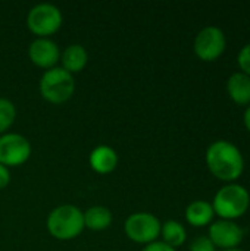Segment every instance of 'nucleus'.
Masks as SVG:
<instances>
[{
	"instance_id": "nucleus-1",
	"label": "nucleus",
	"mask_w": 250,
	"mask_h": 251,
	"mask_svg": "<svg viewBox=\"0 0 250 251\" xmlns=\"http://www.w3.org/2000/svg\"><path fill=\"white\" fill-rule=\"evenodd\" d=\"M206 163L209 171L222 181L237 179L245 168L243 156L239 149L225 140L215 141L209 146L206 151Z\"/></svg>"
},
{
	"instance_id": "nucleus-2",
	"label": "nucleus",
	"mask_w": 250,
	"mask_h": 251,
	"mask_svg": "<svg viewBox=\"0 0 250 251\" xmlns=\"http://www.w3.org/2000/svg\"><path fill=\"white\" fill-rule=\"evenodd\" d=\"M84 229V212L72 204L55 207L47 218L49 234L59 241H69L81 235Z\"/></svg>"
},
{
	"instance_id": "nucleus-3",
	"label": "nucleus",
	"mask_w": 250,
	"mask_h": 251,
	"mask_svg": "<svg viewBox=\"0 0 250 251\" xmlns=\"http://www.w3.org/2000/svg\"><path fill=\"white\" fill-rule=\"evenodd\" d=\"M75 91L74 75L63 68H52L46 71L40 79V93L43 99L52 104L66 103Z\"/></svg>"
},
{
	"instance_id": "nucleus-4",
	"label": "nucleus",
	"mask_w": 250,
	"mask_h": 251,
	"mask_svg": "<svg viewBox=\"0 0 250 251\" xmlns=\"http://www.w3.org/2000/svg\"><path fill=\"white\" fill-rule=\"evenodd\" d=\"M249 193L245 187L231 184L222 187L214 199V212L225 221L240 218L249 207Z\"/></svg>"
},
{
	"instance_id": "nucleus-5",
	"label": "nucleus",
	"mask_w": 250,
	"mask_h": 251,
	"mask_svg": "<svg viewBox=\"0 0 250 251\" xmlns=\"http://www.w3.org/2000/svg\"><path fill=\"white\" fill-rule=\"evenodd\" d=\"M62 21V12L52 3L35 4L27 15V26L37 38H49V35L57 32Z\"/></svg>"
},
{
	"instance_id": "nucleus-6",
	"label": "nucleus",
	"mask_w": 250,
	"mask_h": 251,
	"mask_svg": "<svg viewBox=\"0 0 250 251\" xmlns=\"http://www.w3.org/2000/svg\"><path fill=\"white\" fill-rule=\"evenodd\" d=\"M159 219L147 212H137L127 218L124 224L125 235L137 244H150L161 235Z\"/></svg>"
},
{
	"instance_id": "nucleus-7",
	"label": "nucleus",
	"mask_w": 250,
	"mask_h": 251,
	"mask_svg": "<svg viewBox=\"0 0 250 251\" xmlns=\"http://www.w3.org/2000/svg\"><path fill=\"white\" fill-rule=\"evenodd\" d=\"M31 156L29 141L15 132L0 135V165L6 168H16L24 165Z\"/></svg>"
},
{
	"instance_id": "nucleus-8",
	"label": "nucleus",
	"mask_w": 250,
	"mask_h": 251,
	"mask_svg": "<svg viewBox=\"0 0 250 251\" xmlns=\"http://www.w3.org/2000/svg\"><path fill=\"white\" fill-rule=\"evenodd\" d=\"M225 50V35L218 26L203 28L194 38V53L199 59L212 62Z\"/></svg>"
},
{
	"instance_id": "nucleus-9",
	"label": "nucleus",
	"mask_w": 250,
	"mask_h": 251,
	"mask_svg": "<svg viewBox=\"0 0 250 251\" xmlns=\"http://www.w3.org/2000/svg\"><path fill=\"white\" fill-rule=\"evenodd\" d=\"M29 60L41 68V69H52L60 60V51L57 44L50 38H35L28 47Z\"/></svg>"
},
{
	"instance_id": "nucleus-10",
	"label": "nucleus",
	"mask_w": 250,
	"mask_h": 251,
	"mask_svg": "<svg viewBox=\"0 0 250 251\" xmlns=\"http://www.w3.org/2000/svg\"><path fill=\"white\" fill-rule=\"evenodd\" d=\"M209 240L214 243V246H218L224 250H231L242 243L243 231L231 221H218L209 228Z\"/></svg>"
},
{
	"instance_id": "nucleus-11",
	"label": "nucleus",
	"mask_w": 250,
	"mask_h": 251,
	"mask_svg": "<svg viewBox=\"0 0 250 251\" xmlns=\"http://www.w3.org/2000/svg\"><path fill=\"white\" fill-rule=\"evenodd\" d=\"M118 153L109 146H97L91 150L88 157L90 168L100 175L113 172L118 166Z\"/></svg>"
},
{
	"instance_id": "nucleus-12",
	"label": "nucleus",
	"mask_w": 250,
	"mask_h": 251,
	"mask_svg": "<svg viewBox=\"0 0 250 251\" xmlns=\"http://www.w3.org/2000/svg\"><path fill=\"white\" fill-rule=\"evenodd\" d=\"M62 68L69 74H78L81 72L88 62V53L84 46L81 44H71L68 46L62 54H60Z\"/></svg>"
},
{
	"instance_id": "nucleus-13",
	"label": "nucleus",
	"mask_w": 250,
	"mask_h": 251,
	"mask_svg": "<svg viewBox=\"0 0 250 251\" xmlns=\"http://www.w3.org/2000/svg\"><path fill=\"white\" fill-rule=\"evenodd\" d=\"M227 91L237 104L250 103V76L243 72L233 74L227 81Z\"/></svg>"
},
{
	"instance_id": "nucleus-14",
	"label": "nucleus",
	"mask_w": 250,
	"mask_h": 251,
	"mask_svg": "<svg viewBox=\"0 0 250 251\" xmlns=\"http://www.w3.org/2000/svg\"><path fill=\"white\" fill-rule=\"evenodd\" d=\"M112 212L105 206H93L84 212V228L91 231H105L112 225Z\"/></svg>"
},
{
	"instance_id": "nucleus-15",
	"label": "nucleus",
	"mask_w": 250,
	"mask_h": 251,
	"mask_svg": "<svg viewBox=\"0 0 250 251\" xmlns=\"http://www.w3.org/2000/svg\"><path fill=\"white\" fill-rule=\"evenodd\" d=\"M214 207L208 201L196 200L190 203L186 209V219L193 226H206L214 218Z\"/></svg>"
},
{
	"instance_id": "nucleus-16",
	"label": "nucleus",
	"mask_w": 250,
	"mask_h": 251,
	"mask_svg": "<svg viewBox=\"0 0 250 251\" xmlns=\"http://www.w3.org/2000/svg\"><path fill=\"white\" fill-rule=\"evenodd\" d=\"M161 235L164 238V243L172 249L183 246L187 238V232L184 226L177 221H167L161 226Z\"/></svg>"
},
{
	"instance_id": "nucleus-17",
	"label": "nucleus",
	"mask_w": 250,
	"mask_h": 251,
	"mask_svg": "<svg viewBox=\"0 0 250 251\" xmlns=\"http://www.w3.org/2000/svg\"><path fill=\"white\" fill-rule=\"evenodd\" d=\"M15 119H16L15 104L7 99L0 97V135L6 134V131L13 125Z\"/></svg>"
},
{
	"instance_id": "nucleus-18",
	"label": "nucleus",
	"mask_w": 250,
	"mask_h": 251,
	"mask_svg": "<svg viewBox=\"0 0 250 251\" xmlns=\"http://www.w3.org/2000/svg\"><path fill=\"white\" fill-rule=\"evenodd\" d=\"M237 60H239V66L242 68L243 74H246V75L250 76V43L246 44L240 50V53L237 56Z\"/></svg>"
},
{
	"instance_id": "nucleus-19",
	"label": "nucleus",
	"mask_w": 250,
	"mask_h": 251,
	"mask_svg": "<svg viewBox=\"0 0 250 251\" xmlns=\"http://www.w3.org/2000/svg\"><path fill=\"white\" fill-rule=\"evenodd\" d=\"M190 251H215V246L209 237H199L192 243Z\"/></svg>"
},
{
	"instance_id": "nucleus-20",
	"label": "nucleus",
	"mask_w": 250,
	"mask_h": 251,
	"mask_svg": "<svg viewBox=\"0 0 250 251\" xmlns=\"http://www.w3.org/2000/svg\"><path fill=\"white\" fill-rule=\"evenodd\" d=\"M143 251H175V249L169 247L168 244H165L164 241H153L150 244H147Z\"/></svg>"
},
{
	"instance_id": "nucleus-21",
	"label": "nucleus",
	"mask_w": 250,
	"mask_h": 251,
	"mask_svg": "<svg viewBox=\"0 0 250 251\" xmlns=\"http://www.w3.org/2000/svg\"><path fill=\"white\" fill-rule=\"evenodd\" d=\"M10 184V172L9 168L0 165V190H4Z\"/></svg>"
},
{
	"instance_id": "nucleus-22",
	"label": "nucleus",
	"mask_w": 250,
	"mask_h": 251,
	"mask_svg": "<svg viewBox=\"0 0 250 251\" xmlns=\"http://www.w3.org/2000/svg\"><path fill=\"white\" fill-rule=\"evenodd\" d=\"M245 125H246V128L250 131V106L246 109V112H245Z\"/></svg>"
},
{
	"instance_id": "nucleus-23",
	"label": "nucleus",
	"mask_w": 250,
	"mask_h": 251,
	"mask_svg": "<svg viewBox=\"0 0 250 251\" xmlns=\"http://www.w3.org/2000/svg\"><path fill=\"white\" fill-rule=\"evenodd\" d=\"M222 251H242V250H237V249H231V250H222Z\"/></svg>"
}]
</instances>
